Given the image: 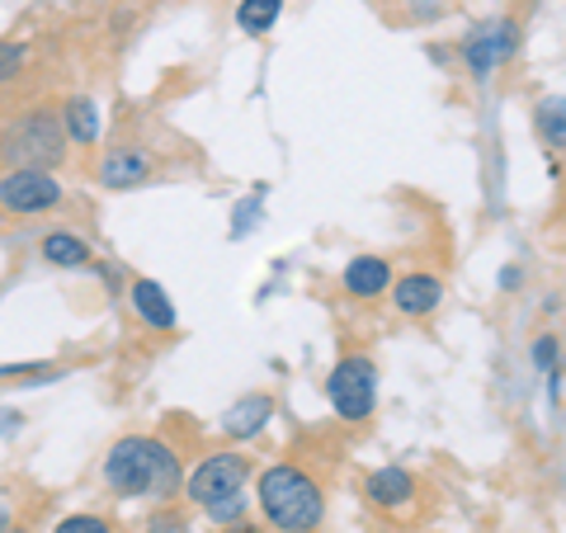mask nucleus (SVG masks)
Listing matches in <instances>:
<instances>
[{
  "label": "nucleus",
  "instance_id": "obj_1",
  "mask_svg": "<svg viewBox=\"0 0 566 533\" xmlns=\"http://www.w3.org/2000/svg\"><path fill=\"white\" fill-rule=\"evenodd\" d=\"M104 487L123 501H137V495H156V501H170L175 491L185 487L180 472V453L170 449L166 439L156 435H128L118 439L109 453H104Z\"/></svg>",
  "mask_w": 566,
  "mask_h": 533
},
{
  "label": "nucleus",
  "instance_id": "obj_2",
  "mask_svg": "<svg viewBox=\"0 0 566 533\" xmlns=\"http://www.w3.org/2000/svg\"><path fill=\"white\" fill-rule=\"evenodd\" d=\"M255 501H260V514L264 524L274 533H316L326 520V491L322 482L297 468V463H274L260 472L255 482Z\"/></svg>",
  "mask_w": 566,
  "mask_h": 533
},
{
  "label": "nucleus",
  "instance_id": "obj_3",
  "mask_svg": "<svg viewBox=\"0 0 566 533\" xmlns=\"http://www.w3.org/2000/svg\"><path fill=\"white\" fill-rule=\"evenodd\" d=\"M66 147H71V137L62 128L57 104H33V109L0 123V161H6V170L14 166L52 170L66 161Z\"/></svg>",
  "mask_w": 566,
  "mask_h": 533
},
{
  "label": "nucleus",
  "instance_id": "obj_4",
  "mask_svg": "<svg viewBox=\"0 0 566 533\" xmlns=\"http://www.w3.org/2000/svg\"><path fill=\"white\" fill-rule=\"evenodd\" d=\"M245 487H251V458L245 453H208L199 468L185 477V495L199 510H208L212 524L245 520Z\"/></svg>",
  "mask_w": 566,
  "mask_h": 533
},
{
  "label": "nucleus",
  "instance_id": "obj_5",
  "mask_svg": "<svg viewBox=\"0 0 566 533\" xmlns=\"http://www.w3.org/2000/svg\"><path fill=\"white\" fill-rule=\"evenodd\" d=\"M326 397L340 420H349V425L368 420L378 406V364L368 359V354H345L326 378Z\"/></svg>",
  "mask_w": 566,
  "mask_h": 533
},
{
  "label": "nucleus",
  "instance_id": "obj_6",
  "mask_svg": "<svg viewBox=\"0 0 566 533\" xmlns=\"http://www.w3.org/2000/svg\"><path fill=\"white\" fill-rule=\"evenodd\" d=\"M66 199L62 180L52 170H33V166H14L0 175V208L10 218H43Z\"/></svg>",
  "mask_w": 566,
  "mask_h": 533
},
{
  "label": "nucleus",
  "instance_id": "obj_7",
  "mask_svg": "<svg viewBox=\"0 0 566 533\" xmlns=\"http://www.w3.org/2000/svg\"><path fill=\"white\" fill-rule=\"evenodd\" d=\"M520 20H510V14H495V20H482L468 29L463 39V62L472 71V81H486L495 66L510 62L520 52Z\"/></svg>",
  "mask_w": 566,
  "mask_h": 533
},
{
  "label": "nucleus",
  "instance_id": "obj_8",
  "mask_svg": "<svg viewBox=\"0 0 566 533\" xmlns=\"http://www.w3.org/2000/svg\"><path fill=\"white\" fill-rule=\"evenodd\" d=\"M416 495H420L416 477L406 472V468H397V463L368 472V482H364V501L374 505V510H382V514H411Z\"/></svg>",
  "mask_w": 566,
  "mask_h": 533
},
{
  "label": "nucleus",
  "instance_id": "obj_9",
  "mask_svg": "<svg viewBox=\"0 0 566 533\" xmlns=\"http://www.w3.org/2000/svg\"><path fill=\"white\" fill-rule=\"evenodd\" d=\"M151 151L147 147H109L99 156V185L114 189V194H128V189H142L151 180Z\"/></svg>",
  "mask_w": 566,
  "mask_h": 533
},
{
  "label": "nucleus",
  "instance_id": "obj_10",
  "mask_svg": "<svg viewBox=\"0 0 566 533\" xmlns=\"http://www.w3.org/2000/svg\"><path fill=\"white\" fill-rule=\"evenodd\" d=\"M387 293H392V307L401 316H434L439 302H444V283L434 274H401Z\"/></svg>",
  "mask_w": 566,
  "mask_h": 533
},
{
  "label": "nucleus",
  "instance_id": "obj_11",
  "mask_svg": "<svg viewBox=\"0 0 566 533\" xmlns=\"http://www.w3.org/2000/svg\"><path fill=\"white\" fill-rule=\"evenodd\" d=\"M128 302H133V312L142 316V326H151V331H175V322H180L170 293L156 279H133L128 283Z\"/></svg>",
  "mask_w": 566,
  "mask_h": 533
},
{
  "label": "nucleus",
  "instance_id": "obj_12",
  "mask_svg": "<svg viewBox=\"0 0 566 533\" xmlns=\"http://www.w3.org/2000/svg\"><path fill=\"white\" fill-rule=\"evenodd\" d=\"M270 420H274V397H270V393H245L241 401L227 406L222 430H227V439L241 443V439H255Z\"/></svg>",
  "mask_w": 566,
  "mask_h": 533
},
{
  "label": "nucleus",
  "instance_id": "obj_13",
  "mask_svg": "<svg viewBox=\"0 0 566 533\" xmlns=\"http://www.w3.org/2000/svg\"><path fill=\"white\" fill-rule=\"evenodd\" d=\"M340 283H345L349 297H382L387 289H392V264H387L382 255H354L345 264Z\"/></svg>",
  "mask_w": 566,
  "mask_h": 533
},
{
  "label": "nucleus",
  "instance_id": "obj_14",
  "mask_svg": "<svg viewBox=\"0 0 566 533\" xmlns=\"http://www.w3.org/2000/svg\"><path fill=\"white\" fill-rule=\"evenodd\" d=\"M39 255H43V264H52V270H91L95 264L91 245H85L76 232H62V227L39 241Z\"/></svg>",
  "mask_w": 566,
  "mask_h": 533
},
{
  "label": "nucleus",
  "instance_id": "obj_15",
  "mask_svg": "<svg viewBox=\"0 0 566 533\" xmlns=\"http://www.w3.org/2000/svg\"><path fill=\"white\" fill-rule=\"evenodd\" d=\"M62 128H66V137L76 142V147H95L99 128H104L99 104H95L91 95H71V100L62 104Z\"/></svg>",
  "mask_w": 566,
  "mask_h": 533
},
{
  "label": "nucleus",
  "instance_id": "obj_16",
  "mask_svg": "<svg viewBox=\"0 0 566 533\" xmlns=\"http://www.w3.org/2000/svg\"><path fill=\"white\" fill-rule=\"evenodd\" d=\"M534 123H538V137L547 147L566 151V95H543L534 104Z\"/></svg>",
  "mask_w": 566,
  "mask_h": 533
},
{
  "label": "nucleus",
  "instance_id": "obj_17",
  "mask_svg": "<svg viewBox=\"0 0 566 533\" xmlns=\"http://www.w3.org/2000/svg\"><path fill=\"white\" fill-rule=\"evenodd\" d=\"M279 14H283V0H241V6H237V24L260 39V33H270L279 24Z\"/></svg>",
  "mask_w": 566,
  "mask_h": 533
},
{
  "label": "nucleus",
  "instance_id": "obj_18",
  "mask_svg": "<svg viewBox=\"0 0 566 533\" xmlns=\"http://www.w3.org/2000/svg\"><path fill=\"white\" fill-rule=\"evenodd\" d=\"M24 66H29V43L0 39V85H14L24 76Z\"/></svg>",
  "mask_w": 566,
  "mask_h": 533
},
{
  "label": "nucleus",
  "instance_id": "obj_19",
  "mask_svg": "<svg viewBox=\"0 0 566 533\" xmlns=\"http://www.w3.org/2000/svg\"><path fill=\"white\" fill-rule=\"evenodd\" d=\"M48 378H62L57 364H6L0 368V383H48Z\"/></svg>",
  "mask_w": 566,
  "mask_h": 533
},
{
  "label": "nucleus",
  "instance_id": "obj_20",
  "mask_svg": "<svg viewBox=\"0 0 566 533\" xmlns=\"http://www.w3.org/2000/svg\"><path fill=\"white\" fill-rule=\"evenodd\" d=\"M52 533H114V529H109L104 514L81 510V514H66V520H57V529H52Z\"/></svg>",
  "mask_w": 566,
  "mask_h": 533
},
{
  "label": "nucleus",
  "instance_id": "obj_21",
  "mask_svg": "<svg viewBox=\"0 0 566 533\" xmlns=\"http://www.w3.org/2000/svg\"><path fill=\"white\" fill-rule=\"evenodd\" d=\"M557 354H562L557 335H538V341H534V368H538V373H547L553 383H557Z\"/></svg>",
  "mask_w": 566,
  "mask_h": 533
},
{
  "label": "nucleus",
  "instance_id": "obj_22",
  "mask_svg": "<svg viewBox=\"0 0 566 533\" xmlns=\"http://www.w3.org/2000/svg\"><path fill=\"white\" fill-rule=\"evenodd\" d=\"M189 524L180 520V514H156V520H151V533H185Z\"/></svg>",
  "mask_w": 566,
  "mask_h": 533
},
{
  "label": "nucleus",
  "instance_id": "obj_23",
  "mask_svg": "<svg viewBox=\"0 0 566 533\" xmlns=\"http://www.w3.org/2000/svg\"><path fill=\"white\" fill-rule=\"evenodd\" d=\"M255 212H260V199H255L251 208H245V203L237 208V237H241V232H255V227H251V222H255Z\"/></svg>",
  "mask_w": 566,
  "mask_h": 533
},
{
  "label": "nucleus",
  "instance_id": "obj_24",
  "mask_svg": "<svg viewBox=\"0 0 566 533\" xmlns=\"http://www.w3.org/2000/svg\"><path fill=\"white\" fill-rule=\"evenodd\" d=\"M222 533H264V529H255L251 520H237V524H222Z\"/></svg>",
  "mask_w": 566,
  "mask_h": 533
},
{
  "label": "nucleus",
  "instance_id": "obj_25",
  "mask_svg": "<svg viewBox=\"0 0 566 533\" xmlns=\"http://www.w3.org/2000/svg\"><path fill=\"white\" fill-rule=\"evenodd\" d=\"M10 529H14V514H10L6 501H0V533H10Z\"/></svg>",
  "mask_w": 566,
  "mask_h": 533
},
{
  "label": "nucleus",
  "instance_id": "obj_26",
  "mask_svg": "<svg viewBox=\"0 0 566 533\" xmlns=\"http://www.w3.org/2000/svg\"><path fill=\"white\" fill-rule=\"evenodd\" d=\"M10 533H14V529H10Z\"/></svg>",
  "mask_w": 566,
  "mask_h": 533
}]
</instances>
